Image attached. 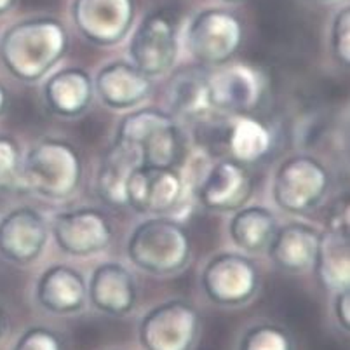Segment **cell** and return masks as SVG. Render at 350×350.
Returning a JSON list of instances; mask_svg holds the SVG:
<instances>
[{
	"label": "cell",
	"instance_id": "obj_30",
	"mask_svg": "<svg viewBox=\"0 0 350 350\" xmlns=\"http://www.w3.org/2000/svg\"><path fill=\"white\" fill-rule=\"evenodd\" d=\"M333 317L335 323L343 333H350V288L342 289L336 293L335 301H333Z\"/></svg>",
	"mask_w": 350,
	"mask_h": 350
},
{
	"label": "cell",
	"instance_id": "obj_34",
	"mask_svg": "<svg viewBox=\"0 0 350 350\" xmlns=\"http://www.w3.org/2000/svg\"><path fill=\"white\" fill-rule=\"evenodd\" d=\"M14 4H16V0H0V16L11 11Z\"/></svg>",
	"mask_w": 350,
	"mask_h": 350
},
{
	"label": "cell",
	"instance_id": "obj_3",
	"mask_svg": "<svg viewBox=\"0 0 350 350\" xmlns=\"http://www.w3.org/2000/svg\"><path fill=\"white\" fill-rule=\"evenodd\" d=\"M79 152L62 139H44L21 161L20 189L47 200H65L81 185Z\"/></svg>",
	"mask_w": 350,
	"mask_h": 350
},
{
	"label": "cell",
	"instance_id": "obj_24",
	"mask_svg": "<svg viewBox=\"0 0 350 350\" xmlns=\"http://www.w3.org/2000/svg\"><path fill=\"white\" fill-rule=\"evenodd\" d=\"M278 230V221L272 211L263 206H247L235 211L228 224V235L239 250L246 253L263 251L269 246L273 232Z\"/></svg>",
	"mask_w": 350,
	"mask_h": 350
},
{
	"label": "cell",
	"instance_id": "obj_10",
	"mask_svg": "<svg viewBox=\"0 0 350 350\" xmlns=\"http://www.w3.org/2000/svg\"><path fill=\"white\" fill-rule=\"evenodd\" d=\"M72 20L88 42L113 46L131 30L135 0H73Z\"/></svg>",
	"mask_w": 350,
	"mask_h": 350
},
{
	"label": "cell",
	"instance_id": "obj_16",
	"mask_svg": "<svg viewBox=\"0 0 350 350\" xmlns=\"http://www.w3.org/2000/svg\"><path fill=\"white\" fill-rule=\"evenodd\" d=\"M138 288L129 269L107 262L93 270L88 281V304L108 317H126L136 307Z\"/></svg>",
	"mask_w": 350,
	"mask_h": 350
},
{
	"label": "cell",
	"instance_id": "obj_29",
	"mask_svg": "<svg viewBox=\"0 0 350 350\" xmlns=\"http://www.w3.org/2000/svg\"><path fill=\"white\" fill-rule=\"evenodd\" d=\"M331 53L340 65L350 63V8H343L336 12L329 31Z\"/></svg>",
	"mask_w": 350,
	"mask_h": 350
},
{
	"label": "cell",
	"instance_id": "obj_18",
	"mask_svg": "<svg viewBox=\"0 0 350 350\" xmlns=\"http://www.w3.org/2000/svg\"><path fill=\"white\" fill-rule=\"evenodd\" d=\"M94 93L101 103L112 110H129L150 96L152 79L131 62H112L93 79Z\"/></svg>",
	"mask_w": 350,
	"mask_h": 350
},
{
	"label": "cell",
	"instance_id": "obj_1",
	"mask_svg": "<svg viewBox=\"0 0 350 350\" xmlns=\"http://www.w3.org/2000/svg\"><path fill=\"white\" fill-rule=\"evenodd\" d=\"M68 47L65 25L51 16L27 18L0 37V62L12 77L35 82L46 77Z\"/></svg>",
	"mask_w": 350,
	"mask_h": 350
},
{
	"label": "cell",
	"instance_id": "obj_9",
	"mask_svg": "<svg viewBox=\"0 0 350 350\" xmlns=\"http://www.w3.org/2000/svg\"><path fill=\"white\" fill-rule=\"evenodd\" d=\"M178 56V30L165 11L146 14L129 40V58L146 77L155 79L173 68Z\"/></svg>",
	"mask_w": 350,
	"mask_h": 350
},
{
	"label": "cell",
	"instance_id": "obj_6",
	"mask_svg": "<svg viewBox=\"0 0 350 350\" xmlns=\"http://www.w3.org/2000/svg\"><path fill=\"white\" fill-rule=\"evenodd\" d=\"M244 28L241 20L227 9L209 8L199 11L185 31V44L200 66H221L234 58L243 46Z\"/></svg>",
	"mask_w": 350,
	"mask_h": 350
},
{
	"label": "cell",
	"instance_id": "obj_17",
	"mask_svg": "<svg viewBox=\"0 0 350 350\" xmlns=\"http://www.w3.org/2000/svg\"><path fill=\"white\" fill-rule=\"evenodd\" d=\"M35 301L51 316H77L88 305V282L72 267L53 265L35 282Z\"/></svg>",
	"mask_w": 350,
	"mask_h": 350
},
{
	"label": "cell",
	"instance_id": "obj_7",
	"mask_svg": "<svg viewBox=\"0 0 350 350\" xmlns=\"http://www.w3.org/2000/svg\"><path fill=\"white\" fill-rule=\"evenodd\" d=\"M329 189V173L319 159L298 154L286 159L275 171L273 202L286 213L300 215L316 208Z\"/></svg>",
	"mask_w": 350,
	"mask_h": 350
},
{
	"label": "cell",
	"instance_id": "obj_26",
	"mask_svg": "<svg viewBox=\"0 0 350 350\" xmlns=\"http://www.w3.org/2000/svg\"><path fill=\"white\" fill-rule=\"evenodd\" d=\"M237 350H295V342L284 326L275 323H253L241 333Z\"/></svg>",
	"mask_w": 350,
	"mask_h": 350
},
{
	"label": "cell",
	"instance_id": "obj_19",
	"mask_svg": "<svg viewBox=\"0 0 350 350\" xmlns=\"http://www.w3.org/2000/svg\"><path fill=\"white\" fill-rule=\"evenodd\" d=\"M321 232L301 221L278 227L270 239L267 253L278 269L288 273L307 272L316 262Z\"/></svg>",
	"mask_w": 350,
	"mask_h": 350
},
{
	"label": "cell",
	"instance_id": "obj_35",
	"mask_svg": "<svg viewBox=\"0 0 350 350\" xmlns=\"http://www.w3.org/2000/svg\"><path fill=\"white\" fill-rule=\"evenodd\" d=\"M224 2H230V4H237V2H243V0H224Z\"/></svg>",
	"mask_w": 350,
	"mask_h": 350
},
{
	"label": "cell",
	"instance_id": "obj_28",
	"mask_svg": "<svg viewBox=\"0 0 350 350\" xmlns=\"http://www.w3.org/2000/svg\"><path fill=\"white\" fill-rule=\"evenodd\" d=\"M11 350H65V345L56 331L42 324H35L16 338Z\"/></svg>",
	"mask_w": 350,
	"mask_h": 350
},
{
	"label": "cell",
	"instance_id": "obj_27",
	"mask_svg": "<svg viewBox=\"0 0 350 350\" xmlns=\"http://www.w3.org/2000/svg\"><path fill=\"white\" fill-rule=\"evenodd\" d=\"M21 152L11 138L0 136V189H20Z\"/></svg>",
	"mask_w": 350,
	"mask_h": 350
},
{
	"label": "cell",
	"instance_id": "obj_36",
	"mask_svg": "<svg viewBox=\"0 0 350 350\" xmlns=\"http://www.w3.org/2000/svg\"><path fill=\"white\" fill-rule=\"evenodd\" d=\"M319 2H333V0H319Z\"/></svg>",
	"mask_w": 350,
	"mask_h": 350
},
{
	"label": "cell",
	"instance_id": "obj_5",
	"mask_svg": "<svg viewBox=\"0 0 350 350\" xmlns=\"http://www.w3.org/2000/svg\"><path fill=\"white\" fill-rule=\"evenodd\" d=\"M202 321L190 301L171 298L145 312L138 323L142 350H193Z\"/></svg>",
	"mask_w": 350,
	"mask_h": 350
},
{
	"label": "cell",
	"instance_id": "obj_22",
	"mask_svg": "<svg viewBox=\"0 0 350 350\" xmlns=\"http://www.w3.org/2000/svg\"><path fill=\"white\" fill-rule=\"evenodd\" d=\"M143 162L138 152L113 143L103 157L98 171L96 190L101 199L113 208H127V183Z\"/></svg>",
	"mask_w": 350,
	"mask_h": 350
},
{
	"label": "cell",
	"instance_id": "obj_4",
	"mask_svg": "<svg viewBox=\"0 0 350 350\" xmlns=\"http://www.w3.org/2000/svg\"><path fill=\"white\" fill-rule=\"evenodd\" d=\"M116 142L138 152L148 167H173L181 146L176 119L159 108H142L124 117Z\"/></svg>",
	"mask_w": 350,
	"mask_h": 350
},
{
	"label": "cell",
	"instance_id": "obj_21",
	"mask_svg": "<svg viewBox=\"0 0 350 350\" xmlns=\"http://www.w3.org/2000/svg\"><path fill=\"white\" fill-rule=\"evenodd\" d=\"M209 72L206 66H187L171 77L167 84V105L171 116L180 119H200L211 110L208 93Z\"/></svg>",
	"mask_w": 350,
	"mask_h": 350
},
{
	"label": "cell",
	"instance_id": "obj_23",
	"mask_svg": "<svg viewBox=\"0 0 350 350\" xmlns=\"http://www.w3.org/2000/svg\"><path fill=\"white\" fill-rule=\"evenodd\" d=\"M317 278L329 291L350 288V235L326 228L319 235L316 262Z\"/></svg>",
	"mask_w": 350,
	"mask_h": 350
},
{
	"label": "cell",
	"instance_id": "obj_25",
	"mask_svg": "<svg viewBox=\"0 0 350 350\" xmlns=\"http://www.w3.org/2000/svg\"><path fill=\"white\" fill-rule=\"evenodd\" d=\"M228 148L232 159L241 164L260 161L272 148L269 127L253 117H239L228 133Z\"/></svg>",
	"mask_w": 350,
	"mask_h": 350
},
{
	"label": "cell",
	"instance_id": "obj_33",
	"mask_svg": "<svg viewBox=\"0 0 350 350\" xmlns=\"http://www.w3.org/2000/svg\"><path fill=\"white\" fill-rule=\"evenodd\" d=\"M5 105H8V93H5L4 85L0 84V116L4 113Z\"/></svg>",
	"mask_w": 350,
	"mask_h": 350
},
{
	"label": "cell",
	"instance_id": "obj_12",
	"mask_svg": "<svg viewBox=\"0 0 350 350\" xmlns=\"http://www.w3.org/2000/svg\"><path fill=\"white\" fill-rule=\"evenodd\" d=\"M49 234L63 253L85 258L107 250L112 241V225L98 209H73L53 218Z\"/></svg>",
	"mask_w": 350,
	"mask_h": 350
},
{
	"label": "cell",
	"instance_id": "obj_20",
	"mask_svg": "<svg viewBox=\"0 0 350 350\" xmlns=\"http://www.w3.org/2000/svg\"><path fill=\"white\" fill-rule=\"evenodd\" d=\"M94 96L93 79L82 68H63L47 77L44 101L54 116L75 119L89 108Z\"/></svg>",
	"mask_w": 350,
	"mask_h": 350
},
{
	"label": "cell",
	"instance_id": "obj_13",
	"mask_svg": "<svg viewBox=\"0 0 350 350\" xmlns=\"http://www.w3.org/2000/svg\"><path fill=\"white\" fill-rule=\"evenodd\" d=\"M183 180L173 167L142 165L127 183V208L148 216H167L183 197Z\"/></svg>",
	"mask_w": 350,
	"mask_h": 350
},
{
	"label": "cell",
	"instance_id": "obj_14",
	"mask_svg": "<svg viewBox=\"0 0 350 350\" xmlns=\"http://www.w3.org/2000/svg\"><path fill=\"white\" fill-rule=\"evenodd\" d=\"M49 227L31 208H16L0 218V256L16 265H30L46 250Z\"/></svg>",
	"mask_w": 350,
	"mask_h": 350
},
{
	"label": "cell",
	"instance_id": "obj_31",
	"mask_svg": "<svg viewBox=\"0 0 350 350\" xmlns=\"http://www.w3.org/2000/svg\"><path fill=\"white\" fill-rule=\"evenodd\" d=\"M329 230L340 232V234L350 235V206L349 200H340L338 204L333 208L329 216V224H327Z\"/></svg>",
	"mask_w": 350,
	"mask_h": 350
},
{
	"label": "cell",
	"instance_id": "obj_32",
	"mask_svg": "<svg viewBox=\"0 0 350 350\" xmlns=\"http://www.w3.org/2000/svg\"><path fill=\"white\" fill-rule=\"evenodd\" d=\"M5 331H8V316H5L4 308L0 307V338L5 335Z\"/></svg>",
	"mask_w": 350,
	"mask_h": 350
},
{
	"label": "cell",
	"instance_id": "obj_15",
	"mask_svg": "<svg viewBox=\"0 0 350 350\" xmlns=\"http://www.w3.org/2000/svg\"><path fill=\"white\" fill-rule=\"evenodd\" d=\"M253 192V181L244 164L224 159L209 167L196 189L199 204L209 211H237Z\"/></svg>",
	"mask_w": 350,
	"mask_h": 350
},
{
	"label": "cell",
	"instance_id": "obj_2",
	"mask_svg": "<svg viewBox=\"0 0 350 350\" xmlns=\"http://www.w3.org/2000/svg\"><path fill=\"white\" fill-rule=\"evenodd\" d=\"M127 256L136 269L150 275H173L190 262V237L170 216H150L133 228Z\"/></svg>",
	"mask_w": 350,
	"mask_h": 350
},
{
	"label": "cell",
	"instance_id": "obj_8",
	"mask_svg": "<svg viewBox=\"0 0 350 350\" xmlns=\"http://www.w3.org/2000/svg\"><path fill=\"white\" fill-rule=\"evenodd\" d=\"M200 288L218 307L250 304L260 288V275L250 258L239 253H219L200 272Z\"/></svg>",
	"mask_w": 350,
	"mask_h": 350
},
{
	"label": "cell",
	"instance_id": "obj_11",
	"mask_svg": "<svg viewBox=\"0 0 350 350\" xmlns=\"http://www.w3.org/2000/svg\"><path fill=\"white\" fill-rule=\"evenodd\" d=\"M263 91L265 79L247 63H225L216 72H209V105L221 112H253L262 101Z\"/></svg>",
	"mask_w": 350,
	"mask_h": 350
}]
</instances>
